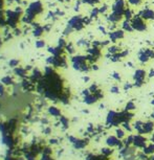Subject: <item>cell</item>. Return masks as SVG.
<instances>
[{
	"label": "cell",
	"instance_id": "cell-1",
	"mask_svg": "<svg viewBox=\"0 0 154 160\" xmlns=\"http://www.w3.org/2000/svg\"><path fill=\"white\" fill-rule=\"evenodd\" d=\"M72 67L76 70L81 72H88L91 69V65L89 63H87V58L86 55H74L72 59Z\"/></svg>",
	"mask_w": 154,
	"mask_h": 160
},
{
	"label": "cell",
	"instance_id": "cell-2",
	"mask_svg": "<svg viewBox=\"0 0 154 160\" xmlns=\"http://www.w3.org/2000/svg\"><path fill=\"white\" fill-rule=\"evenodd\" d=\"M146 77H147V72L145 69L143 68H138L136 69L133 73V81H134V87L136 88H140L142 86L145 84L146 82Z\"/></svg>",
	"mask_w": 154,
	"mask_h": 160
},
{
	"label": "cell",
	"instance_id": "cell-3",
	"mask_svg": "<svg viewBox=\"0 0 154 160\" xmlns=\"http://www.w3.org/2000/svg\"><path fill=\"white\" fill-rule=\"evenodd\" d=\"M131 25L133 29L136 31H147V24L144 21V19L140 16H138V14L134 15L133 18L131 20Z\"/></svg>",
	"mask_w": 154,
	"mask_h": 160
},
{
	"label": "cell",
	"instance_id": "cell-4",
	"mask_svg": "<svg viewBox=\"0 0 154 160\" xmlns=\"http://www.w3.org/2000/svg\"><path fill=\"white\" fill-rule=\"evenodd\" d=\"M129 55V50L128 49H124L122 50V51H120V53H114V55H110V53H106L105 55V57L109 60L111 63H118V62H120L121 60H123V59H125L126 57H128Z\"/></svg>",
	"mask_w": 154,
	"mask_h": 160
},
{
	"label": "cell",
	"instance_id": "cell-5",
	"mask_svg": "<svg viewBox=\"0 0 154 160\" xmlns=\"http://www.w3.org/2000/svg\"><path fill=\"white\" fill-rule=\"evenodd\" d=\"M68 25H70L74 31H82L85 24L83 22V17L82 16H74L72 17V19L68 21Z\"/></svg>",
	"mask_w": 154,
	"mask_h": 160
},
{
	"label": "cell",
	"instance_id": "cell-6",
	"mask_svg": "<svg viewBox=\"0 0 154 160\" xmlns=\"http://www.w3.org/2000/svg\"><path fill=\"white\" fill-rule=\"evenodd\" d=\"M124 37H125V31L123 29H116V31H112L108 33V39L112 43H116L120 40H123Z\"/></svg>",
	"mask_w": 154,
	"mask_h": 160
},
{
	"label": "cell",
	"instance_id": "cell-7",
	"mask_svg": "<svg viewBox=\"0 0 154 160\" xmlns=\"http://www.w3.org/2000/svg\"><path fill=\"white\" fill-rule=\"evenodd\" d=\"M125 0H114L113 4L111 5V12H114V13H118V14H121L124 16V12H125Z\"/></svg>",
	"mask_w": 154,
	"mask_h": 160
},
{
	"label": "cell",
	"instance_id": "cell-8",
	"mask_svg": "<svg viewBox=\"0 0 154 160\" xmlns=\"http://www.w3.org/2000/svg\"><path fill=\"white\" fill-rule=\"evenodd\" d=\"M132 146H134L135 148H140V149H144L147 146V139L143 134H138L134 135V139H133V144Z\"/></svg>",
	"mask_w": 154,
	"mask_h": 160
},
{
	"label": "cell",
	"instance_id": "cell-9",
	"mask_svg": "<svg viewBox=\"0 0 154 160\" xmlns=\"http://www.w3.org/2000/svg\"><path fill=\"white\" fill-rule=\"evenodd\" d=\"M138 15L142 17L144 20H148V21L154 20V10H151V8H144L138 12Z\"/></svg>",
	"mask_w": 154,
	"mask_h": 160
},
{
	"label": "cell",
	"instance_id": "cell-10",
	"mask_svg": "<svg viewBox=\"0 0 154 160\" xmlns=\"http://www.w3.org/2000/svg\"><path fill=\"white\" fill-rule=\"evenodd\" d=\"M123 18H124L123 15L114 13V12H111V13L107 16L106 19H107V22H109L110 24H111V23H116V24H118V22H121L122 20H123Z\"/></svg>",
	"mask_w": 154,
	"mask_h": 160
},
{
	"label": "cell",
	"instance_id": "cell-11",
	"mask_svg": "<svg viewBox=\"0 0 154 160\" xmlns=\"http://www.w3.org/2000/svg\"><path fill=\"white\" fill-rule=\"evenodd\" d=\"M154 132V120H147L143 124V135Z\"/></svg>",
	"mask_w": 154,
	"mask_h": 160
},
{
	"label": "cell",
	"instance_id": "cell-12",
	"mask_svg": "<svg viewBox=\"0 0 154 160\" xmlns=\"http://www.w3.org/2000/svg\"><path fill=\"white\" fill-rule=\"evenodd\" d=\"M138 59L140 60V62L142 64H146L147 62H149V60H151V59L149 58V55H147L146 50L145 48H142V49L138 50Z\"/></svg>",
	"mask_w": 154,
	"mask_h": 160
},
{
	"label": "cell",
	"instance_id": "cell-13",
	"mask_svg": "<svg viewBox=\"0 0 154 160\" xmlns=\"http://www.w3.org/2000/svg\"><path fill=\"white\" fill-rule=\"evenodd\" d=\"M83 97H84V103L87 104V105H92V104L96 103L98 101H100V98L98 97V95L96 93H89L88 95Z\"/></svg>",
	"mask_w": 154,
	"mask_h": 160
},
{
	"label": "cell",
	"instance_id": "cell-14",
	"mask_svg": "<svg viewBox=\"0 0 154 160\" xmlns=\"http://www.w3.org/2000/svg\"><path fill=\"white\" fill-rule=\"evenodd\" d=\"M122 29L124 31H127V33H132V31H134L131 25V21L126 19L122 21Z\"/></svg>",
	"mask_w": 154,
	"mask_h": 160
},
{
	"label": "cell",
	"instance_id": "cell-15",
	"mask_svg": "<svg viewBox=\"0 0 154 160\" xmlns=\"http://www.w3.org/2000/svg\"><path fill=\"white\" fill-rule=\"evenodd\" d=\"M87 53L89 55H94L96 59H100L101 55H102V51H101V48H96V47H89L87 48Z\"/></svg>",
	"mask_w": 154,
	"mask_h": 160
},
{
	"label": "cell",
	"instance_id": "cell-16",
	"mask_svg": "<svg viewBox=\"0 0 154 160\" xmlns=\"http://www.w3.org/2000/svg\"><path fill=\"white\" fill-rule=\"evenodd\" d=\"M143 153H145L147 156H151V155H153L154 154V142L147 144V146L143 149Z\"/></svg>",
	"mask_w": 154,
	"mask_h": 160
},
{
	"label": "cell",
	"instance_id": "cell-17",
	"mask_svg": "<svg viewBox=\"0 0 154 160\" xmlns=\"http://www.w3.org/2000/svg\"><path fill=\"white\" fill-rule=\"evenodd\" d=\"M121 46L118 45H109L107 48V53H110V55H114V53H118L120 51H122Z\"/></svg>",
	"mask_w": 154,
	"mask_h": 160
},
{
	"label": "cell",
	"instance_id": "cell-18",
	"mask_svg": "<svg viewBox=\"0 0 154 160\" xmlns=\"http://www.w3.org/2000/svg\"><path fill=\"white\" fill-rule=\"evenodd\" d=\"M143 124L144 122H142V120H136L133 124V129L138 132V134H143Z\"/></svg>",
	"mask_w": 154,
	"mask_h": 160
},
{
	"label": "cell",
	"instance_id": "cell-19",
	"mask_svg": "<svg viewBox=\"0 0 154 160\" xmlns=\"http://www.w3.org/2000/svg\"><path fill=\"white\" fill-rule=\"evenodd\" d=\"M116 136L120 139H125L126 138V133H125L124 129H121L120 127H116Z\"/></svg>",
	"mask_w": 154,
	"mask_h": 160
},
{
	"label": "cell",
	"instance_id": "cell-20",
	"mask_svg": "<svg viewBox=\"0 0 154 160\" xmlns=\"http://www.w3.org/2000/svg\"><path fill=\"white\" fill-rule=\"evenodd\" d=\"M124 18L126 20H131L133 18V11L131 8H125V12H124Z\"/></svg>",
	"mask_w": 154,
	"mask_h": 160
},
{
	"label": "cell",
	"instance_id": "cell-21",
	"mask_svg": "<svg viewBox=\"0 0 154 160\" xmlns=\"http://www.w3.org/2000/svg\"><path fill=\"white\" fill-rule=\"evenodd\" d=\"M100 15V8H92L90 11V18L91 19H96Z\"/></svg>",
	"mask_w": 154,
	"mask_h": 160
},
{
	"label": "cell",
	"instance_id": "cell-22",
	"mask_svg": "<svg viewBox=\"0 0 154 160\" xmlns=\"http://www.w3.org/2000/svg\"><path fill=\"white\" fill-rule=\"evenodd\" d=\"M135 104L134 102H132V101H130V102H128L126 104V107H125V110L127 111H134L135 110Z\"/></svg>",
	"mask_w": 154,
	"mask_h": 160
},
{
	"label": "cell",
	"instance_id": "cell-23",
	"mask_svg": "<svg viewBox=\"0 0 154 160\" xmlns=\"http://www.w3.org/2000/svg\"><path fill=\"white\" fill-rule=\"evenodd\" d=\"M101 152H102V155H104V156H110V155H112L113 150L110 146H108V148H103Z\"/></svg>",
	"mask_w": 154,
	"mask_h": 160
},
{
	"label": "cell",
	"instance_id": "cell-24",
	"mask_svg": "<svg viewBox=\"0 0 154 160\" xmlns=\"http://www.w3.org/2000/svg\"><path fill=\"white\" fill-rule=\"evenodd\" d=\"M81 1H82V3H85L88 5H96V4L101 2V0H81Z\"/></svg>",
	"mask_w": 154,
	"mask_h": 160
},
{
	"label": "cell",
	"instance_id": "cell-25",
	"mask_svg": "<svg viewBox=\"0 0 154 160\" xmlns=\"http://www.w3.org/2000/svg\"><path fill=\"white\" fill-rule=\"evenodd\" d=\"M122 127L124 128L126 131L128 132H132V130H133V127H132L131 124H130V122H125L122 124Z\"/></svg>",
	"mask_w": 154,
	"mask_h": 160
},
{
	"label": "cell",
	"instance_id": "cell-26",
	"mask_svg": "<svg viewBox=\"0 0 154 160\" xmlns=\"http://www.w3.org/2000/svg\"><path fill=\"white\" fill-rule=\"evenodd\" d=\"M100 8V14H106V12H108V10L110 8V6L108 5L107 3H103V5L101 6V8Z\"/></svg>",
	"mask_w": 154,
	"mask_h": 160
},
{
	"label": "cell",
	"instance_id": "cell-27",
	"mask_svg": "<svg viewBox=\"0 0 154 160\" xmlns=\"http://www.w3.org/2000/svg\"><path fill=\"white\" fill-rule=\"evenodd\" d=\"M143 0H128V3L130 5H133V6H138L142 4Z\"/></svg>",
	"mask_w": 154,
	"mask_h": 160
},
{
	"label": "cell",
	"instance_id": "cell-28",
	"mask_svg": "<svg viewBox=\"0 0 154 160\" xmlns=\"http://www.w3.org/2000/svg\"><path fill=\"white\" fill-rule=\"evenodd\" d=\"M111 77H112V79H114L116 82H121V81H122L121 75H120L118 72H116V71H114V72H112V73H111Z\"/></svg>",
	"mask_w": 154,
	"mask_h": 160
},
{
	"label": "cell",
	"instance_id": "cell-29",
	"mask_svg": "<svg viewBox=\"0 0 154 160\" xmlns=\"http://www.w3.org/2000/svg\"><path fill=\"white\" fill-rule=\"evenodd\" d=\"M65 48H66V50H67V53H70V55L74 53V45H72V43H69V44H66Z\"/></svg>",
	"mask_w": 154,
	"mask_h": 160
},
{
	"label": "cell",
	"instance_id": "cell-30",
	"mask_svg": "<svg viewBox=\"0 0 154 160\" xmlns=\"http://www.w3.org/2000/svg\"><path fill=\"white\" fill-rule=\"evenodd\" d=\"M89 91H90V93H94V92H96L98 90H99V86L96 85V84H91L90 87H89Z\"/></svg>",
	"mask_w": 154,
	"mask_h": 160
},
{
	"label": "cell",
	"instance_id": "cell-31",
	"mask_svg": "<svg viewBox=\"0 0 154 160\" xmlns=\"http://www.w3.org/2000/svg\"><path fill=\"white\" fill-rule=\"evenodd\" d=\"M110 92L113 94H118L120 93V88H118L116 85H113V86H111V88H110Z\"/></svg>",
	"mask_w": 154,
	"mask_h": 160
},
{
	"label": "cell",
	"instance_id": "cell-32",
	"mask_svg": "<svg viewBox=\"0 0 154 160\" xmlns=\"http://www.w3.org/2000/svg\"><path fill=\"white\" fill-rule=\"evenodd\" d=\"M133 87H134V85L131 84V83H128V82H126V83L124 84V90L125 91H129V90H131Z\"/></svg>",
	"mask_w": 154,
	"mask_h": 160
},
{
	"label": "cell",
	"instance_id": "cell-33",
	"mask_svg": "<svg viewBox=\"0 0 154 160\" xmlns=\"http://www.w3.org/2000/svg\"><path fill=\"white\" fill-rule=\"evenodd\" d=\"M91 47H96V48H102L101 41H98V40H94V41H92V42H91Z\"/></svg>",
	"mask_w": 154,
	"mask_h": 160
},
{
	"label": "cell",
	"instance_id": "cell-34",
	"mask_svg": "<svg viewBox=\"0 0 154 160\" xmlns=\"http://www.w3.org/2000/svg\"><path fill=\"white\" fill-rule=\"evenodd\" d=\"M145 50H146L147 55H149V58L154 59V50L153 49H151V48H145Z\"/></svg>",
	"mask_w": 154,
	"mask_h": 160
},
{
	"label": "cell",
	"instance_id": "cell-35",
	"mask_svg": "<svg viewBox=\"0 0 154 160\" xmlns=\"http://www.w3.org/2000/svg\"><path fill=\"white\" fill-rule=\"evenodd\" d=\"M99 31H101V33H102L104 36H108V31H106V27H105V26H103V25H100V26H99Z\"/></svg>",
	"mask_w": 154,
	"mask_h": 160
},
{
	"label": "cell",
	"instance_id": "cell-36",
	"mask_svg": "<svg viewBox=\"0 0 154 160\" xmlns=\"http://www.w3.org/2000/svg\"><path fill=\"white\" fill-rule=\"evenodd\" d=\"M116 28H118V26H116V23H111V24L109 25V29L110 31H116Z\"/></svg>",
	"mask_w": 154,
	"mask_h": 160
},
{
	"label": "cell",
	"instance_id": "cell-37",
	"mask_svg": "<svg viewBox=\"0 0 154 160\" xmlns=\"http://www.w3.org/2000/svg\"><path fill=\"white\" fill-rule=\"evenodd\" d=\"M110 44V40L108 39V40H104V41H101V45H102V48L103 47H106L107 45Z\"/></svg>",
	"mask_w": 154,
	"mask_h": 160
},
{
	"label": "cell",
	"instance_id": "cell-38",
	"mask_svg": "<svg viewBox=\"0 0 154 160\" xmlns=\"http://www.w3.org/2000/svg\"><path fill=\"white\" fill-rule=\"evenodd\" d=\"M148 77L149 79H152V77H154V69H150V71H149V75H148Z\"/></svg>",
	"mask_w": 154,
	"mask_h": 160
},
{
	"label": "cell",
	"instance_id": "cell-39",
	"mask_svg": "<svg viewBox=\"0 0 154 160\" xmlns=\"http://www.w3.org/2000/svg\"><path fill=\"white\" fill-rule=\"evenodd\" d=\"M98 69H99V66H98L96 64H92V65H91V70H94V71H96Z\"/></svg>",
	"mask_w": 154,
	"mask_h": 160
},
{
	"label": "cell",
	"instance_id": "cell-40",
	"mask_svg": "<svg viewBox=\"0 0 154 160\" xmlns=\"http://www.w3.org/2000/svg\"><path fill=\"white\" fill-rule=\"evenodd\" d=\"M126 65H127L128 67H130V68H133V67H134V66H133V64H132L131 62H127Z\"/></svg>",
	"mask_w": 154,
	"mask_h": 160
},
{
	"label": "cell",
	"instance_id": "cell-41",
	"mask_svg": "<svg viewBox=\"0 0 154 160\" xmlns=\"http://www.w3.org/2000/svg\"><path fill=\"white\" fill-rule=\"evenodd\" d=\"M83 81H84V82H86V83H87V82H89V77H83Z\"/></svg>",
	"mask_w": 154,
	"mask_h": 160
},
{
	"label": "cell",
	"instance_id": "cell-42",
	"mask_svg": "<svg viewBox=\"0 0 154 160\" xmlns=\"http://www.w3.org/2000/svg\"><path fill=\"white\" fill-rule=\"evenodd\" d=\"M151 118H152V119H153V120H154V111H153V113L151 114Z\"/></svg>",
	"mask_w": 154,
	"mask_h": 160
},
{
	"label": "cell",
	"instance_id": "cell-43",
	"mask_svg": "<svg viewBox=\"0 0 154 160\" xmlns=\"http://www.w3.org/2000/svg\"><path fill=\"white\" fill-rule=\"evenodd\" d=\"M151 105H152V106H154V97H153V99H152V101H151Z\"/></svg>",
	"mask_w": 154,
	"mask_h": 160
},
{
	"label": "cell",
	"instance_id": "cell-44",
	"mask_svg": "<svg viewBox=\"0 0 154 160\" xmlns=\"http://www.w3.org/2000/svg\"><path fill=\"white\" fill-rule=\"evenodd\" d=\"M151 160H154V154L151 155Z\"/></svg>",
	"mask_w": 154,
	"mask_h": 160
}]
</instances>
